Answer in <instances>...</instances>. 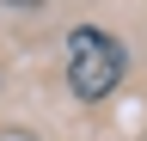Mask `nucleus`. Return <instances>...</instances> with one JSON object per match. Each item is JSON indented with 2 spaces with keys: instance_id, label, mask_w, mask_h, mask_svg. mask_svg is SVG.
Listing matches in <instances>:
<instances>
[{
  "instance_id": "nucleus-1",
  "label": "nucleus",
  "mask_w": 147,
  "mask_h": 141,
  "mask_svg": "<svg viewBox=\"0 0 147 141\" xmlns=\"http://www.w3.org/2000/svg\"><path fill=\"white\" fill-rule=\"evenodd\" d=\"M117 80H123V43L110 37V31L80 25L67 37V86H74V98L98 104V98L117 92Z\"/></svg>"
},
{
  "instance_id": "nucleus-2",
  "label": "nucleus",
  "mask_w": 147,
  "mask_h": 141,
  "mask_svg": "<svg viewBox=\"0 0 147 141\" xmlns=\"http://www.w3.org/2000/svg\"><path fill=\"white\" fill-rule=\"evenodd\" d=\"M6 6H37V0H6Z\"/></svg>"
}]
</instances>
